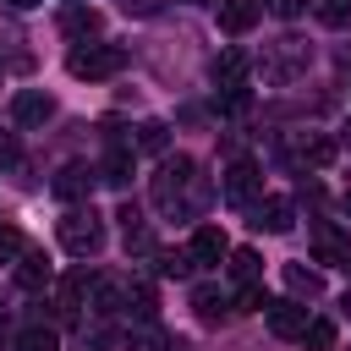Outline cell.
Listing matches in <instances>:
<instances>
[{
  "label": "cell",
  "mask_w": 351,
  "mask_h": 351,
  "mask_svg": "<svg viewBox=\"0 0 351 351\" xmlns=\"http://www.w3.org/2000/svg\"><path fill=\"white\" fill-rule=\"evenodd\" d=\"M197 203H203L197 165H192L186 154L165 159V165H159V176H154V208H159V214H170V219H186V214H197Z\"/></svg>",
  "instance_id": "6da1fadb"
},
{
  "label": "cell",
  "mask_w": 351,
  "mask_h": 351,
  "mask_svg": "<svg viewBox=\"0 0 351 351\" xmlns=\"http://www.w3.org/2000/svg\"><path fill=\"white\" fill-rule=\"evenodd\" d=\"M55 236H60V247H66L71 258H93V252L104 247V225H99L93 208H66V214L55 219Z\"/></svg>",
  "instance_id": "7a4b0ae2"
},
{
  "label": "cell",
  "mask_w": 351,
  "mask_h": 351,
  "mask_svg": "<svg viewBox=\"0 0 351 351\" xmlns=\"http://www.w3.org/2000/svg\"><path fill=\"white\" fill-rule=\"evenodd\" d=\"M121 66H126V49H121V44H88V49H71V60H66V71H71L77 82L115 77Z\"/></svg>",
  "instance_id": "3957f363"
},
{
  "label": "cell",
  "mask_w": 351,
  "mask_h": 351,
  "mask_svg": "<svg viewBox=\"0 0 351 351\" xmlns=\"http://www.w3.org/2000/svg\"><path fill=\"white\" fill-rule=\"evenodd\" d=\"M219 192H225V203H252V197L263 192V170H258L252 159H236V165L225 170Z\"/></svg>",
  "instance_id": "277c9868"
},
{
  "label": "cell",
  "mask_w": 351,
  "mask_h": 351,
  "mask_svg": "<svg viewBox=\"0 0 351 351\" xmlns=\"http://www.w3.org/2000/svg\"><path fill=\"white\" fill-rule=\"evenodd\" d=\"M263 318H269V329H274L280 340H302V329H307V307H302V302H291V296L263 302Z\"/></svg>",
  "instance_id": "5b68a950"
},
{
  "label": "cell",
  "mask_w": 351,
  "mask_h": 351,
  "mask_svg": "<svg viewBox=\"0 0 351 351\" xmlns=\"http://www.w3.org/2000/svg\"><path fill=\"white\" fill-rule=\"evenodd\" d=\"M291 225H296V208H291V197H258V203H252V230L285 236Z\"/></svg>",
  "instance_id": "8992f818"
},
{
  "label": "cell",
  "mask_w": 351,
  "mask_h": 351,
  "mask_svg": "<svg viewBox=\"0 0 351 351\" xmlns=\"http://www.w3.org/2000/svg\"><path fill=\"white\" fill-rule=\"evenodd\" d=\"M93 181H99V170H88V165H66V170L49 181V192H55L60 203H82V197L93 192Z\"/></svg>",
  "instance_id": "52a82bcc"
},
{
  "label": "cell",
  "mask_w": 351,
  "mask_h": 351,
  "mask_svg": "<svg viewBox=\"0 0 351 351\" xmlns=\"http://www.w3.org/2000/svg\"><path fill=\"white\" fill-rule=\"evenodd\" d=\"M11 115H16V126H44V121L55 115V99L38 93V88H22V93L11 99Z\"/></svg>",
  "instance_id": "ba28073f"
},
{
  "label": "cell",
  "mask_w": 351,
  "mask_h": 351,
  "mask_svg": "<svg viewBox=\"0 0 351 351\" xmlns=\"http://www.w3.org/2000/svg\"><path fill=\"white\" fill-rule=\"evenodd\" d=\"M88 307L93 313H126V280H110V274H93V285H88Z\"/></svg>",
  "instance_id": "9c48e42d"
},
{
  "label": "cell",
  "mask_w": 351,
  "mask_h": 351,
  "mask_svg": "<svg viewBox=\"0 0 351 351\" xmlns=\"http://www.w3.org/2000/svg\"><path fill=\"white\" fill-rule=\"evenodd\" d=\"M302 66H307V44H296V38H280V55L263 66V77H269V82H291Z\"/></svg>",
  "instance_id": "30bf717a"
},
{
  "label": "cell",
  "mask_w": 351,
  "mask_h": 351,
  "mask_svg": "<svg viewBox=\"0 0 351 351\" xmlns=\"http://www.w3.org/2000/svg\"><path fill=\"white\" fill-rule=\"evenodd\" d=\"M186 252H192V263H219V258L230 252V241H225V230H219V225H197Z\"/></svg>",
  "instance_id": "8fae6325"
},
{
  "label": "cell",
  "mask_w": 351,
  "mask_h": 351,
  "mask_svg": "<svg viewBox=\"0 0 351 351\" xmlns=\"http://www.w3.org/2000/svg\"><path fill=\"white\" fill-rule=\"evenodd\" d=\"M214 5H219V27L225 33H247L263 16V0H214Z\"/></svg>",
  "instance_id": "7c38bea8"
},
{
  "label": "cell",
  "mask_w": 351,
  "mask_h": 351,
  "mask_svg": "<svg viewBox=\"0 0 351 351\" xmlns=\"http://www.w3.org/2000/svg\"><path fill=\"white\" fill-rule=\"evenodd\" d=\"M335 154H340V143H335V137H318V132H307V137L291 143V159H296V165H329Z\"/></svg>",
  "instance_id": "4fadbf2b"
},
{
  "label": "cell",
  "mask_w": 351,
  "mask_h": 351,
  "mask_svg": "<svg viewBox=\"0 0 351 351\" xmlns=\"http://www.w3.org/2000/svg\"><path fill=\"white\" fill-rule=\"evenodd\" d=\"M313 247H318V258H324V263H351V241H346L329 219H318V225H313Z\"/></svg>",
  "instance_id": "5bb4252c"
},
{
  "label": "cell",
  "mask_w": 351,
  "mask_h": 351,
  "mask_svg": "<svg viewBox=\"0 0 351 351\" xmlns=\"http://www.w3.org/2000/svg\"><path fill=\"white\" fill-rule=\"evenodd\" d=\"M214 82H219V88H241V82H247V49H236V44L219 49V55H214Z\"/></svg>",
  "instance_id": "9a60e30c"
},
{
  "label": "cell",
  "mask_w": 351,
  "mask_h": 351,
  "mask_svg": "<svg viewBox=\"0 0 351 351\" xmlns=\"http://www.w3.org/2000/svg\"><path fill=\"white\" fill-rule=\"evenodd\" d=\"M49 280H55V274H49V258H44V252H22V258H16V285H22V291H44Z\"/></svg>",
  "instance_id": "2e32d148"
},
{
  "label": "cell",
  "mask_w": 351,
  "mask_h": 351,
  "mask_svg": "<svg viewBox=\"0 0 351 351\" xmlns=\"http://www.w3.org/2000/svg\"><path fill=\"white\" fill-rule=\"evenodd\" d=\"M121 230H126V252H154V236H148V225H143V214L132 203L121 208Z\"/></svg>",
  "instance_id": "e0dca14e"
},
{
  "label": "cell",
  "mask_w": 351,
  "mask_h": 351,
  "mask_svg": "<svg viewBox=\"0 0 351 351\" xmlns=\"http://www.w3.org/2000/svg\"><path fill=\"white\" fill-rule=\"evenodd\" d=\"M60 27H66L71 38H93V33L104 27V16H99V11H88V5H71V11L60 16Z\"/></svg>",
  "instance_id": "ac0fdd59"
},
{
  "label": "cell",
  "mask_w": 351,
  "mask_h": 351,
  "mask_svg": "<svg viewBox=\"0 0 351 351\" xmlns=\"http://www.w3.org/2000/svg\"><path fill=\"white\" fill-rule=\"evenodd\" d=\"M132 170H137L132 148H110V159H104V170H99V176H104L110 186H126V181H132Z\"/></svg>",
  "instance_id": "d6986e66"
},
{
  "label": "cell",
  "mask_w": 351,
  "mask_h": 351,
  "mask_svg": "<svg viewBox=\"0 0 351 351\" xmlns=\"http://www.w3.org/2000/svg\"><path fill=\"white\" fill-rule=\"evenodd\" d=\"M230 258V274L241 280V285H258V274H263V258L252 252V247H236V252H225Z\"/></svg>",
  "instance_id": "ffe728a7"
},
{
  "label": "cell",
  "mask_w": 351,
  "mask_h": 351,
  "mask_svg": "<svg viewBox=\"0 0 351 351\" xmlns=\"http://www.w3.org/2000/svg\"><path fill=\"white\" fill-rule=\"evenodd\" d=\"M137 148H143V154H165V148H170V126H165V121H143V126H137Z\"/></svg>",
  "instance_id": "44dd1931"
},
{
  "label": "cell",
  "mask_w": 351,
  "mask_h": 351,
  "mask_svg": "<svg viewBox=\"0 0 351 351\" xmlns=\"http://www.w3.org/2000/svg\"><path fill=\"white\" fill-rule=\"evenodd\" d=\"M126 313H132V318H154V313H159L154 291H148V285H137V280H126Z\"/></svg>",
  "instance_id": "7402d4cb"
},
{
  "label": "cell",
  "mask_w": 351,
  "mask_h": 351,
  "mask_svg": "<svg viewBox=\"0 0 351 351\" xmlns=\"http://www.w3.org/2000/svg\"><path fill=\"white\" fill-rule=\"evenodd\" d=\"M16 346H22V351H55V346H60V335H55L49 324H27V329L16 335Z\"/></svg>",
  "instance_id": "603a6c76"
},
{
  "label": "cell",
  "mask_w": 351,
  "mask_h": 351,
  "mask_svg": "<svg viewBox=\"0 0 351 351\" xmlns=\"http://www.w3.org/2000/svg\"><path fill=\"white\" fill-rule=\"evenodd\" d=\"M285 285H291L296 296H318V291H324V280H318L313 269H302V263H285Z\"/></svg>",
  "instance_id": "cb8c5ba5"
},
{
  "label": "cell",
  "mask_w": 351,
  "mask_h": 351,
  "mask_svg": "<svg viewBox=\"0 0 351 351\" xmlns=\"http://www.w3.org/2000/svg\"><path fill=\"white\" fill-rule=\"evenodd\" d=\"M302 346H313V351H329V346H335V318H307V329H302Z\"/></svg>",
  "instance_id": "d4e9b609"
},
{
  "label": "cell",
  "mask_w": 351,
  "mask_h": 351,
  "mask_svg": "<svg viewBox=\"0 0 351 351\" xmlns=\"http://www.w3.org/2000/svg\"><path fill=\"white\" fill-rule=\"evenodd\" d=\"M154 258H159V274H170V280H186V274H192V252H170V247H165V252H154Z\"/></svg>",
  "instance_id": "484cf974"
},
{
  "label": "cell",
  "mask_w": 351,
  "mask_h": 351,
  "mask_svg": "<svg viewBox=\"0 0 351 351\" xmlns=\"http://www.w3.org/2000/svg\"><path fill=\"white\" fill-rule=\"evenodd\" d=\"M27 252V241H22V230L16 225H0V263H16Z\"/></svg>",
  "instance_id": "4316f807"
},
{
  "label": "cell",
  "mask_w": 351,
  "mask_h": 351,
  "mask_svg": "<svg viewBox=\"0 0 351 351\" xmlns=\"http://www.w3.org/2000/svg\"><path fill=\"white\" fill-rule=\"evenodd\" d=\"M318 22L324 27H346L351 22V0H318Z\"/></svg>",
  "instance_id": "83f0119b"
},
{
  "label": "cell",
  "mask_w": 351,
  "mask_h": 351,
  "mask_svg": "<svg viewBox=\"0 0 351 351\" xmlns=\"http://www.w3.org/2000/svg\"><path fill=\"white\" fill-rule=\"evenodd\" d=\"M247 104H252V88H247V82H241V88H225V93H219V110H225V115H241Z\"/></svg>",
  "instance_id": "f1b7e54d"
},
{
  "label": "cell",
  "mask_w": 351,
  "mask_h": 351,
  "mask_svg": "<svg viewBox=\"0 0 351 351\" xmlns=\"http://www.w3.org/2000/svg\"><path fill=\"white\" fill-rule=\"evenodd\" d=\"M192 307H197V313H203V318H214V313H219V307H225V296H219V291H214V285H197V291H192Z\"/></svg>",
  "instance_id": "f546056e"
},
{
  "label": "cell",
  "mask_w": 351,
  "mask_h": 351,
  "mask_svg": "<svg viewBox=\"0 0 351 351\" xmlns=\"http://www.w3.org/2000/svg\"><path fill=\"white\" fill-rule=\"evenodd\" d=\"M236 313H263V285H241L236 291Z\"/></svg>",
  "instance_id": "4dcf8cb0"
},
{
  "label": "cell",
  "mask_w": 351,
  "mask_h": 351,
  "mask_svg": "<svg viewBox=\"0 0 351 351\" xmlns=\"http://www.w3.org/2000/svg\"><path fill=\"white\" fill-rule=\"evenodd\" d=\"M274 16H302V0H269Z\"/></svg>",
  "instance_id": "1f68e13d"
},
{
  "label": "cell",
  "mask_w": 351,
  "mask_h": 351,
  "mask_svg": "<svg viewBox=\"0 0 351 351\" xmlns=\"http://www.w3.org/2000/svg\"><path fill=\"white\" fill-rule=\"evenodd\" d=\"M11 11H33V5H44V0H5Z\"/></svg>",
  "instance_id": "d6a6232c"
},
{
  "label": "cell",
  "mask_w": 351,
  "mask_h": 351,
  "mask_svg": "<svg viewBox=\"0 0 351 351\" xmlns=\"http://www.w3.org/2000/svg\"><path fill=\"white\" fill-rule=\"evenodd\" d=\"M0 38H5V44H16V27H11V22H0Z\"/></svg>",
  "instance_id": "836d02e7"
},
{
  "label": "cell",
  "mask_w": 351,
  "mask_h": 351,
  "mask_svg": "<svg viewBox=\"0 0 351 351\" xmlns=\"http://www.w3.org/2000/svg\"><path fill=\"white\" fill-rule=\"evenodd\" d=\"M346 214H351V186H346Z\"/></svg>",
  "instance_id": "e575fe53"
},
{
  "label": "cell",
  "mask_w": 351,
  "mask_h": 351,
  "mask_svg": "<svg viewBox=\"0 0 351 351\" xmlns=\"http://www.w3.org/2000/svg\"><path fill=\"white\" fill-rule=\"evenodd\" d=\"M346 143H351V126H346Z\"/></svg>",
  "instance_id": "d590c367"
}]
</instances>
